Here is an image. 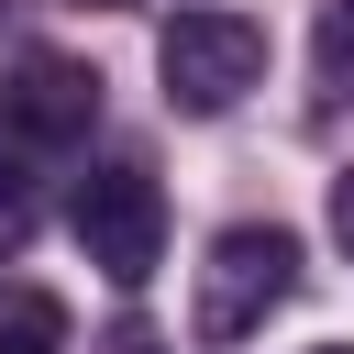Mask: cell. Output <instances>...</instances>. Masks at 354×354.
I'll list each match as a JSON object with an SVG mask.
<instances>
[{
    "mask_svg": "<svg viewBox=\"0 0 354 354\" xmlns=\"http://www.w3.org/2000/svg\"><path fill=\"white\" fill-rule=\"evenodd\" d=\"M155 77H166V111L210 122V111H232L266 77V22L254 11H177L155 33Z\"/></svg>",
    "mask_w": 354,
    "mask_h": 354,
    "instance_id": "6da1fadb",
    "label": "cell"
},
{
    "mask_svg": "<svg viewBox=\"0 0 354 354\" xmlns=\"http://www.w3.org/2000/svg\"><path fill=\"white\" fill-rule=\"evenodd\" d=\"M299 288V232L288 221H232L221 243H210V266H199V343H243L277 299Z\"/></svg>",
    "mask_w": 354,
    "mask_h": 354,
    "instance_id": "7a4b0ae2",
    "label": "cell"
},
{
    "mask_svg": "<svg viewBox=\"0 0 354 354\" xmlns=\"http://www.w3.org/2000/svg\"><path fill=\"white\" fill-rule=\"evenodd\" d=\"M66 221H77V254H88L111 288H144L155 254H166V188H155L144 166H100V177H77Z\"/></svg>",
    "mask_w": 354,
    "mask_h": 354,
    "instance_id": "3957f363",
    "label": "cell"
},
{
    "mask_svg": "<svg viewBox=\"0 0 354 354\" xmlns=\"http://www.w3.org/2000/svg\"><path fill=\"white\" fill-rule=\"evenodd\" d=\"M11 122L22 133H44V144H66V133H88L100 122V66H77V55H22L11 66Z\"/></svg>",
    "mask_w": 354,
    "mask_h": 354,
    "instance_id": "277c9868",
    "label": "cell"
},
{
    "mask_svg": "<svg viewBox=\"0 0 354 354\" xmlns=\"http://www.w3.org/2000/svg\"><path fill=\"white\" fill-rule=\"evenodd\" d=\"M0 354H66V299L55 288H11L0 299Z\"/></svg>",
    "mask_w": 354,
    "mask_h": 354,
    "instance_id": "5b68a950",
    "label": "cell"
},
{
    "mask_svg": "<svg viewBox=\"0 0 354 354\" xmlns=\"http://www.w3.org/2000/svg\"><path fill=\"white\" fill-rule=\"evenodd\" d=\"M310 77H321V100H354V0H321V22H310Z\"/></svg>",
    "mask_w": 354,
    "mask_h": 354,
    "instance_id": "8992f818",
    "label": "cell"
},
{
    "mask_svg": "<svg viewBox=\"0 0 354 354\" xmlns=\"http://www.w3.org/2000/svg\"><path fill=\"white\" fill-rule=\"evenodd\" d=\"M33 210H44V199H33V166L0 144V254H22V243H33Z\"/></svg>",
    "mask_w": 354,
    "mask_h": 354,
    "instance_id": "52a82bcc",
    "label": "cell"
},
{
    "mask_svg": "<svg viewBox=\"0 0 354 354\" xmlns=\"http://www.w3.org/2000/svg\"><path fill=\"white\" fill-rule=\"evenodd\" d=\"M332 243H343V254H354V166H343V177H332Z\"/></svg>",
    "mask_w": 354,
    "mask_h": 354,
    "instance_id": "ba28073f",
    "label": "cell"
},
{
    "mask_svg": "<svg viewBox=\"0 0 354 354\" xmlns=\"http://www.w3.org/2000/svg\"><path fill=\"white\" fill-rule=\"evenodd\" d=\"M88 11H111V0H88Z\"/></svg>",
    "mask_w": 354,
    "mask_h": 354,
    "instance_id": "9c48e42d",
    "label": "cell"
},
{
    "mask_svg": "<svg viewBox=\"0 0 354 354\" xmlns=\"http://www.w3.org/2000/svg\"><path fill=\"white\" fill-rule=\"evenodd\" d=\"M321 354H343V343H321Z\"/></svg>",
    "mask_w": 354,
    "mask_h": 354,
    "instance_id": "30bf717a",
    "label": "cell"
}]
</instances>
